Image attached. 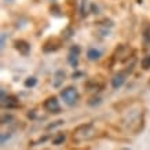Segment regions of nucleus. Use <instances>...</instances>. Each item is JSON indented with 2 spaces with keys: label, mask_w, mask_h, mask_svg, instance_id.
Listing matches in <instances>:
<instances>
[{
  "label": "nucleus",
  "mask_w": 150,
  "mask_h": 150,
  "mask_svg": "<svg viewBox=\"0 0 150 150\" xmlns=\"http://www.w3.org/2000/svg\"><path fill=\"white\" fill-rule=\"evenodd\" d=\"M61 96H62V99L66 105H74L76 103V100L79 98V94L76 91V88H73V87H68V88H65L64 91L61 92Z\"/></svg>",
  "instance_id": "nucleus-1"
},
{
  "label": "nucleus",
  "mask_w": 150,
  "mask_h": 150,
  "mask_svg": "<svg viewBox=\"0 0 150 150\" xmlns=\"http://www.w3.org/2000/svg\"><path fill=\"white\" fill-rule=\"evenodd\" d=\"M44 108H46L48 112L51 113H58L59 110H61V105H59L58 99L55 98V96H51L48 99L44 102Z\"/></svg>",
  "instance_id": "nucleus-2"
},
{
  "label": "nucleus",
  "mask_w": 150,
  "mask_h": 150,
  "mask_svg": "<svg viewBox=\"0 0 150 150\" xmlns=\"http://www.w3.org/2000/svg\"><path fill=\"white\" fill-rule=\"evenodd\" d=\"M79 54H80V48H79V46H74L70 48V52H69L68 55V62L70 65H72L73 68H77L79 65Z\"/></svg>",
  "instance_id": "nucleus-3"
},
{
  "label": "nucleus",
  "mask_w": 150,
  "mask_h": 150,
  "mask_svg": "<svg viewBox=\"0 0 150 150\" xmlns=\"http://www.w3.org/2000/svg\"><path fill=\"white\" fill-rule=\"evenodd\" d=\"M14 46H15L17 51H19V54H22V55H28L29 54V51H30L29 43H26L25 40H17L15 43H14Z\"/></svg>",
  "instance_id": "nucleus-4"
},
{
  "label": "nucleus",
  "mask_w": 150,
  "mask_h": 150,
  "mask_svg": "<svg viewBox=\"0 0 150 150\" xmlns=\"http://www.w3.org/2000/svg\"><path fill=\"white\" fill-rule=\"evenodd\" d=\"M64 80H65V73L62 72V70H58V72H55V74H54L52 86H54L55 88H58V87H61V84L64 83Z\"/></svg>",
  "instance_id": "nucleus-5"
},
{
  "label": "nucleus",
  "mask_w": 150,
  "mask_h": 150,
  "mask_svg": "<svg viewBox=\"0 0 150 150\" xmlns=\"http://www.w3.org/2000/svg\"><path fill=\"white\" fill-rule=\"evenodd\" d=\"M124 81H125V79H124L123 74H116V76L112 79V87H113L114 90H118V88L124 84Z\"/></svg>",
  "instance_id": "nucleus-6"
},
{
  "label": "nucleus",
  "mask_w": 150,
  "mask_h": 150,
  "mask_svg": "<svg viewBox=\"0 0 150 150\" xmlns=\"http://www.w3.org/2000/svg\"><path fill=\"white\" fill-rule=\"evenodd\" d=\"M99 57H100V52L96 48H90V50L87 51V58L90 59V61H96Z\"/></svg>",
  "instance_id": "nucleus-7"
},
{
  "label": "nucleus",
  "mask_w": 150,
  "mask_h": 150,
  "mask_svg": "<svg viewBox=\"0 0 150 150\" xmlns=\"http://www.w3.org/2000/svg\"><path fill=\"white\" fill-rule=\"evenodd\" d=\"M65 139H66L65 134L59 132V134H57V135L52 138V143H54V145H61V143H64L65 142Z\"/></svg>",
  "instance_id": "nucleus-8"
},
{
  "label": "nucleus",
  "mask_w": 150,
  "mask_h": 150,
  "mask_svg": "<svg viewBox=\"0 0 150 150\" xmlns=\"http://www.w3.org/2000/svg\"><path fill=\"white\" fill-rule=\"evenodd\" d=\"M37 84V79L36 77H28L26 80H25V87L26 88H32V87H35Z\"/></svg>",
  "instance_id": "nucleus-9"
},
{
  "label": "nucleus",
  "mask_w": 150,
  "mask_h": 150,
  "mask_svg": "<svg viewBox=\"0 0 150 150\" xmlns=\"http://www.w3.org/2000/svg\"><path fill=\"white\" fill-rule=\"evenodd\" d=\"M142 68L143 69L150 68V55H147V57H145V58L142 59Z\"/></svg>",
  "instance_id": "nucleus-10"
},
{
  "label": "nucleus",
  "mask_w": 150,
  "mask_h": 150,
  "mask_svg": "<svg viewBox=\"0 0 150 150\" xmlns=\"http://www.w3.org/2000/svg\"><path fill=\"white\" fill-rule=\"evenodd\" d=\"M11 120H13V117H11V116H6V117H3L1 123H3V124H7V121H11Z\"/></svg>",
  "instance_id": "nucleus-11"
}]
</instances>
